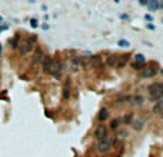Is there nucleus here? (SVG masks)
<instances>
[{
  "label": "nucleus",
  "instance_id": "nucleus-34",
  "mask_svg": "<svg viewBox=\"0 0 163 157\" xmlns=\"http://www.w3.org/2000/svg\"><path fill=\"white\" fill-rule=\"evenodd\" d=\"M160 71H162V74H163V69H162V70H160Z\"/></svg>",
  "mask_w": 163,
  "mask_h": 157
},
{
  "label": "nucleus",
  "instance_id": "nucleus-24",
  "mask_svg": "<svg viewBox=\"0 0 163 157\" xmlns=\"http://www.w3.org/2000/svg\"><path fill=\"white\" fill-rule=\"evenodd\" d=\"M30 26H32V27H37V20H36V19H32V22H30Z\"/></svg>",
  "mask_w": 163,
  "mask_h": 157
},
{
  "label": "nucleus",
  "instance_id": "nucleus-22",
  "mask_svg": "<svg viewBox=\"0 0 163 157\" xmlns=\"http://www.w3.org/2000/svg\"><path fill=\"white\" fill-rule=\"evenodd\" d=\"M135 60H136V63H143V62H144V56L139 53V54L135 56Z\"/></svg>",
  "mask_w": 163,
  "mask_h": 157
},
{
  "label": "nucleus",
  "instance_id": "nucleus-1",
  "mask_svg": "<svg viewBox=\"0 0 163 157\" xmlns=\"http://www.w3.org/2000/svg\"><path fill=\"white\" fill-rule=\"evenodd\" d=\"M34 40H36V37H27V39H24L20 42V45H19V53L24 56V54H27L29 52H32L33 50V46H34Z\"/></svg>",
  "mask_w": 163,
  "mask_h": 157
},
{
  "label": "nucleus",
  "instance_id": "nucleus-27",
  "mask_svg": "<svg viewBox=\"0 0 163 157\" xmlns=\"http://www.w3.org/2000/svg\"><path fill=\"white\" fill-rule=\"evenodd\" d=\"M6 29H7V24H3V26L0 27V33H1L3 30H6Z\"/></svg>",
  "mask_w": 163,
  "mask_h": 157
},
{
  "label": "nucleus",
  "instance_id": "nucleus-8",
  "mask_svg": "<svg viewBox=\"0 0 163 157\" xmlns=\"http://www.w3.org/2000/svg\"><path fill=\"white\" fill-rule=\"evenodd\" d=\"M52 64H53V59L50 56H44L43 62H42V66H43V71L44 73H50L52 70Z\"/></svg>",
  "mask_w": 163,
  "mask_h": 157
},
{
  "label": "nucleus",
  "instance_id": "nucleus-25",
  "mask_svg": "<svg viewBox=\"0 0 163 157\" xmlns=\"http://www.w3.org/2000/svg\"><path fill=\"white\" fill-rule=\"evenodd\" d=\"M144 19H146L147 22H153V17L150 16V14H146V16H144Z\"/></svg>",
  "mask_w": 163,
  "mask_h": 157
},
{
  "label": "nucleus",
  "instance_id": "nucleus-21",
  "mask_svg": "<svg viewBox=\"0 0 163 157\" xmlns=\"http://www.w3.org/2000/svg\"><path fill=\"white\" fill-rule=\"evenodd\" d=\"M117 45H119L120 47H130V43H129L127 40H125V39H120L119 42H117Z\"/></svg>",
  "mask_w": 163,
  "mask_h": 157
},
{
  "label": "nucleus",
  "instance_id": "nucleus-32",
  "mask_svg": "<svg viewBox=\"0 0 163 157\" xmlns=\"http://www.w3.org/2000/svg\"><path fill=\"white\" fill-rule=\"evenodd\" d=\"M0 22H3V17H1V16H0Z\"/></svg>",
  "mask_w": 163,
  "mask_h": 157
},
{
  "label": "nucleus",
  "instance_id": "nucleus-3",
  "mask_svg": "<svg viewBox=\"0 0 163 157\" xmlns=\"http://www.w3.org/2000/svg\"><path fill=\"white\" fill-rule=\"evenodd\" d=\"M157 73V69L154 64H147V66H144V67L142 69V77L143 78H149V77H153L154 74Z\"/></svg>",
  "mask_w": 163,
  "mask_h": 157
},
{
  "label": "nucleus",
  "instance_id": "nucleus-16",
  "mask_svg": "<svg viewBox=\"0 0 163 157\" xmlns=\"http://www.w3.org/2000/svg\"><path fill=\"white\" fill-rule=\"evenodd\" d=\"M143 100H144V99H143L142 96H139V94H137V96H132V97H130V103H132V104H136V106L142 104Z\"/></svg>",
  "mask_w": 163,
  "mask_h": 157
},
{
  "label": "nucleus",
  "instance_id": "nucleus-29",
  "mask_svg": "<svg viewBox=\"0 0 163 157\" xmlns=\"http://www.w3.org/2000/svg\"><path fill=\"white\" fill-rule=\"evenodd\" d=\"M122 19H125V20H126V19H129V16H127V14H122Z\"/></svg>",
  "mask_w": 163,
  "mask_h": 157
},
{
  "label": "nucleus",
  "instance_id": "nucleus-15",
  "mask_svg": "<svg viewBox=\"0 0 163 157\" xmlns=\"http://www.w3.org/2000/svg\"><path fill=\"white\" fill-rule=\"evenodd\" d=\"M153 113H154V114H159V113L162 114V113H163V100H160L159 103H156V104H154V107H153Z\"/></svg>",
  "mask_w": 163,
  "mask_h": 157
},
{
  "label": "nucleus",
  "instance_id": "nucleus-31",
  "mask_svg": "<svg viewBox=\"0 0 163 157\" xmlns=\"http://www.w3.org/2000/svg\"><path fill=\"white\" fill-rule=\"evenodd\" d=\"M159 7H162V9H163V1H162V3H159Z\"/></svg>",
  "mask_w": 163,
  "mask_h": 157
},
{
  "label": "nucleus",
  "instance_id": "nucleus-19",
  "mask_svg": "<svg viewBox=\"0 0 163 157\" xmlns=\"http://www.w3.org/2000/svg\"><path fill=\"white\" fill-rule=\"evenodd\" d=\"M119 124H120V119H113V120L110 122V129H112V130H116V129L119 127Z\"/></svg>",
  "mask_w": 163,
  "mask_h": 157
},
{
  "label": "nucleus",
  "instance_id": "nucleus-13",
  "mask_svg": "<svg viewBox=\"0 0 163 157\" xmlns=\"http://www.w3.org/2000/svg\"><path fill=\"white\" fill-rule=\"evenodd\" d=\"M92 64H93L95 67H102V66H103V60H102V56L92 57Z\"/></svg>",
  "mask_w": 163,
  "mask_h": 157
},
{
  "label": "nucleus",
  "instance_id": "nucleus-33",
  "mask_svg": "<svg viewBox=\"0 0 163 157\" xmlns=\"http://www.w3.org/2000/svg\"><path fill=\"white\" fill-rule=\"evenodd\" d=\"M160 117H162V119H163V113H162V114H160Z\"/></svg>",
  "mask_w": 163,
  "mask_h": 157
},
{
  "label": "nucleus",
  "instance_id": "nucleus-23",
  "mask_svg": "<svg viewBox=\"0 0 163 157\" xmlns=\"http://www.w3.org/2000/svg\"><path fill=\"white\" fill-rule=\"evenodd\" d=\"M133 69H135V70H142L143 66H142V63H136V62H135V63H133Z\"/></svg>",
  "mask_w": 163,
  "mask_h": 157
},
{
  "label": "nucleus",
  "instance_id": "nucleus-30",
  "mask_svg": "<svg viewBox=\"0 0 163 157\" xmlns=\"http://www.w3.org/2000/svg\"><path fill=\"white\" fill-rule=\"evenodd\" d=\"M160 90H162V94H163V83L160 84Z\"/></svg>",
  "mask_w": 163,
  "mask_h": 157
},
{
  "label": "nucleus",
  "instance_id": "nucleus-26",
  "mask_svg": "<svg viewBox=\"0 0 163 157\" xmlns=\"http://www.w3.org/2000/svg\"><path fill=\"white\" fill-rule=\"evenodd\" d=\"M147 3H149V1H146V0H140V1H139V4H142V6H146Z\"/></svg>",
  "mask_w": 163,
  "mask_h": 157
},
{
  "label": "nucleus",
  "instance_id": "nucleus-11",
  "mask_svg": "<svg viewBox=\"0 0 163 157\" xmlns=\"http://www.w3.org/2000/svg\"><path fill=\"white\" fill-rule=\"evenodd\" d=\"M107 116H109V110L106 109V107H103V109H100V110H99L98 119L100 120V122H105V120L107 119Z\"/></svg>",
  "mask_w": 163,
  "mask_h": 157
},
{
  "label": "nucleus",
  "instance_id": "nucleus-9",
  "mask_svg": "<svg viewBox=\"0 0 163 157\" xmlns=\"http://www.w3.org/2000/svg\"><path fill=\"white\" fill-rule=\"evenodd\" d=\"M70 94H72V83H70V80L67 78L65 81V84H63V99H65V100L70 99Z\"/></svg>",
  "mask_w": 163,
  "mask_h": 157
},
{
  "label": "nucleus",
  "instance_id": "nucleus-35",
  "mask_svg": "<svg viewBox=\"0 0 163 157\" xmlns=\"http://www.w3.org/2000/svg\"><path fill=\"white\" fill-rule=\"evenodd\" d=\"M0 52H1V46H0Z\"/></svg>",
  "mask_w": 163,
  "mask_h": 157
},
{
  "label": "nucleus",
  "instance_id": "nucleus-6",
  "mask_svg": "<svg viewBox=\"0 0 163 157\" xmlns=\"http://www.w3.org/2000/svg\"><path fill=\"white\" fill-rule=\"evenodd\" d=\"M43 59H44L43 50H42L40 47H36V50H34V54H33V60H32L33 66H37L39 63H42V62H43Z\"/></svg>",
  "mask_w": 163,
  "mask_h": 157
},
{
  "label": "nucleus",
  "instance_id": "nucleus-4",
  "mask_svg": "<svg viewBox=\"0 0 163 157\" xmlns=\"http://www.w3.org/2000/svg\"><path fill=\"white\" fill-rule=\"evenodd\" d=\"M95 137L98 139L99 141L107 139V127L105 124H99L98 127H96V130H95Z\"/></svg>",
  "mask_w": 163,
  "mask_h": 157
},
{
  "label": "nucleus",
  "instance_id": "nucleus-18",
  "mask_svg": "<svg viewBox=\"0 0 163 157\" xmlns=\"http://www.w3.org/2000/svg\"><path fill=\"white\" fill-rule=\"evenodd\" d=\"M132 126H133V129H135V130H137V132H139V130L143 129V122H142V120H135V122L132 123Z\"/></svg>",
  "mask_w": 163,
  "mask_h": 157
},
{
  "label": "nucleus",
  "instance_id": "nucleus-20",
  "mask_svg": "<svg viewBox=\"0 0 163 157\" xmlns=\"http://www.w3.org/2000/svg\"><path fill=\"white\" fill-rule=\"evenodd\" d=\"M132 119H133V113H126L125 117H123V123L129 124L132 122Z\"/></svg>",
  "mask_w": 163,
  "mask_h": 157
},
{
  "label": "nucleus",
  "instance_id": "nucleus-28",
  "mask_svg": "<svg viewBox=\"0 0 163 157\" xmlns=\"http://www.w3.org/2000/svg\"><path fill=\"white\" fill-rule=\"evenodd\" d=\"M146 27H147V29H149V30H154V26H153V24H147V26H146Z\"/></svg>",
  "mask_w": 163,
  "mask_h": 157
},
{
  "label": "nucleus",
  "instance_id": "nucleus-12",
  "mask_svg": "<svg viewBox=\"0 0 163 157\" xmlns=\"http://www.w3.org/2000/svg\"><path fill=\"white\" fill-rule=\"evenodd\" d=\"M9 43H10L11 49H17V47H19V45H20V36H19V34H16V36L11 39Z\"/></svg>",
  "mask_w": 163,
  "mask_h": 157
},
{
  "label": "nucleus",
  "instance_id": "nucleus-10",
  "mask_svg": "<svg viewBox=\"0 0 163 157\" xmlns=\"http://www.w3.org/2000/svg\"><path fill=\"white\" fill-rule=\"evenodd\" d=\"M129 59H130V54H122L120 57H117V63H116V66H117L119 69H123L126 64H127Z\"/></svg>",
  "mask_w": 163,
  "mask_h": 157
},
{
  "label": "nucleus",
  "instance_id": "nucleus-5",
  "mask_svg": "<svg viewBox=\"0 0 163 157\" xmlns=\"http://www.w3.org/2000/svg\"><path fill=\"white\" fill-rule=\"evenodd\" d=\"M112 146V140L110 139H105V140H100L98 143V146H96V150H98L99 153H106L109 149Z\"/></svg>",
  "mask_w": 163,
  "mask_h": 157
},
{
  "label": "nucleus",
  "instance_id": "nucleus-17",
  "mask_svg": "<svg viewBox=\"0 0 163 157\" xmlns=\"http://www.w3.org/2000/svg\"><path fill=\"white\" fill-rule=\"evenodd\" d=\"M147 7H149V11H154L159 9V1L157 0H152L147 3Z\"/></svg>",
  "mask_w": 163,
  "mask_h": 157
},
{
  "label": "nucleus",
  "instance_id": "nucleus-14",
  "mask_svg": "<svg viewBox=\"0 0 163 157\" xmlns=\"http://www.w3.org/2000/svg\"><path fill=\"white\" fill-rule=\"evenodd\" d=\"M116 63H117V56H115V54H110L107 57V60H106V64L107 66H116Z\"/></svg>",
  "mask_w": 163,
  "mask_h": 157
},
{
  "label": "nucleus",
  "instance_id": "nucleus-2",
  "mask_svg": "<svg viewBox=\"0 0 163 157\" xmlns=\"http://www.w3.org/2000/svg\"><path fill=\"white\" fill-rule=\"evenodd\" d=\"M147 91L150 94V100H162L163 94H162V90H160V84L159 83H153L147 87Z\"/></svg>",
  "mask_w": 163,
  "mask_h": 157
},
{
  "label": "nucleus",
  "instance_id": "nucleus-7",
  "mask_svg": "<svg viewBox=\"0 0 163 157\" xmlns=\"http://www.w3.org/2000/svg\"><path fill=\"white\" fill-rule=\"evenodd\" d=\"M60 73H62V63L59 60H53V64H52V70H50V74H53L54 77H60Z\"/></svg>",
  "mask_w": 163,
  "mask_h": 157
}]
</instances>
